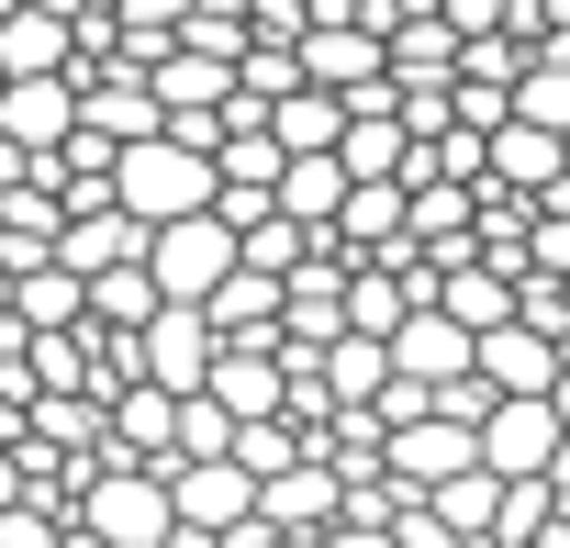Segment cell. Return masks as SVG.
Segmentation results:
<instances>
[{"instance_id": "cell-12", "label": "cell", "mask_w": 570, "mask_h": 548, "mask_svg": "<svg viewBox=\"0 0 570 548\" xmlns=\"http://www.w3.org/2000/svg\"><path fill=\"white\" fill-rule=\"evenodd\" d=\"M559 168H570V135H548V124H492V135H481V179H492V190H525V202H537Z\"/></svg>"}, {"instance_id": "cell-19", "label": "cell", "mask_w": 570, "mask_h": 548, "mask_svg": "<svg viewBox=\"0 0 570 548\" xmlns=\"http://www.w3.org/2000/svg\"><path fill=\"white\" fill-rule=\"evenodd\" d=\"M336 168H347V179H403V168H414V135H403V112H392V101L347 112V135H336Z\"/></svg>"}, {"instance_id": "cell-8", "label": "cell", "mask_w": 570, "mask_h": 548, "mask_svg": "<svg viewBox=\"0 0 570 548\" xmlns=\"http://www.w3.org/2000/svg\"><path fill=\"white\" fill-rule=\"evenodd\" d=\"M168 515L202 537H235V526H257V481L235 459H168Z\"/></svg>"}, {"instance_id": "cell-11", "label": "cell", "mask_w": 570, "mask_h": 548, "mask_svg": "<svg viewBox=\"0 0 570 548\" xmlns=\"http://www.w3.org/2000/svg\"><path fill=\"white\" fill-rule=\"evenodd\" d=\"M0 135L23 157H57L79 135V79H0Z\"/></svg>"}, {"instance_id": "cell-18", "label": "cell", "mask_w": 570, "mask_h": 548, "mask_svg": "<svg viewBox=\"0 0 570 548\" xmlns=\"http://www.w3.org/2000/svg\"><path fill=\"white\" fill-rule=\"evenodd\" d=\"M57 257L79 268V281H101V268H124V257H146V224H135L124 202H101V213H68V235H57Z\"/></svg>"}, {"instance_id": "cell-5", "label": "cell", "mask_w": 570, "mask_h": 548, "mask_svg": "<svg viewBox=\"0 0 570 548\" xmlns=\"http://www.w3.org/2000/svg\"><path fill=\"white\" fill-rule=\"evenodd\" d=\"M559 403L548 392H492V414H481V470L492 481H548V459H559Z\"/></svg>"}, {"instance_id": "cell-14", "label": "cell", "mask_w": 570, "mask_h": 548, "mask_svg": "<svg viewBox=\"0 0 570 548\" xmlns=\"http://www.w3.org/2000/svg\"><path fill=\"white\" fill-rule=\"evenodd\" d=\"M12 325H23V336H68V325H90V281H79L68 257L12 268Z\"/></svg>"}, {"instance_id": "cell-29", "label": "cell", "mask_w": 570, "mask_h": 548, "mask_svg": "<svg viewBox=\"0 0 570 548\" xmlns=\"http://www.w3.org/2000/svg\"><path fill=\"white\" fill-rule=\"evenodd\" d=\"M235 257H246V268H268V281H292V268L314 257V235H303L292 213H257V224L235 235Z\"/></svg>"}, {"instance_id": "cell-4", "label": "cell", "mask_w": 570, "mask_h": 548, "mask_svg": "<svg viewBox=\"0 0 570 548\" xmlns=\"http://www.w3.org/2000/svg\"><path fill=\"white\" fill-rule=\"evenodd\" d=\"M224 268H235V224H224V213H179V224L146 235V281H157V303H213Z\"/></svg>"}, {"instance_id": "cell-28", "label": "cell", "mask_w": 570, "mask_h": 548, "mask_svg": "<svg viewBox=\"0 0 570 548\" xmlns=\"http://www.w3.org/2000/svg\"><path fill=\"white\" fill-rule=\"evenodd\" d=\"M514 124L570 135V57H525V79H514Z\"/></svg>"}, {"instance_id": "cell-33", "label": "cell", "mask_w": 570, "mask_h": 548, "mask_svg": "<svg viewBox=\"0 0 570 548\" xmlns=\"http://www.w3.org/2000/svg\"><path fill=\"white\" fill-rule=\"evenodd\" d=\"M12 179H35V157H23L12 135H0V190H12Z\"/></svg>"}, {"instance_id": "cell-31", "label": "cell", "mask_w": 570, "mask_h": 548, "mask_svg": "<svg viewBox=\"0 0 570 548\" xmlns=\"http://www.w3.org/2000/svg\"><path fill=\"white\" fill-rule=\"evenodd\" d=\"M0 548H68V503H0Z\"/></svg>"}, {"instance_id": "cell-6", "label": "cell", "mask_w": 570, "mask_h": 548, "mask_svg": "<svg viewBox=\"0 0 570 548\" xmlns=\"http://www.w3.org/2000/svg\"><path fill=\"white\" fill-rule=\"evenodd\" d=\"M336 515H347V481H336V459H314V448H303L292 470L257 481V526H268V537H325Z\"/></svg>"}, {"instance_id": "cell-7", "label": "cell", "mask_w": 570, "mask_h": 548, "mask_svg": "<svg viewBox=\"0 0 570 548\" xmlns=\"http://www.w3.org/2000/svg\"><path fill=\"white\" fill-rule=\"evenodd\" d=\"M470 459H481V425H459V414H414V425L381 437V470H392L403 492H436V481H459Z\"/></svg>"}, {"instance_id": "cell-13", "label": "cell", "mask_w": 570, "mask_h": 548, "mask_svg": "<svg viewBox=\"0 0 570 548\" xmlns=\"http://www.w3.org/2000/svg\"><path fill=\"white\" fill-rule=\"evenodd\" d=\"M79 68V23L68 12H0V79H68Z\"/></svg>"}, {"instance_id": "cell-23", "label": "cell", "mask_w": 570, "mask_h": 548, "mask_svg": "<svg viewBox=\"0 0 570 548\" xmlns=\"http://www.w3.org/2000/svg\"><path fill=\"white\" fill-rule=\"evenodd\" d=\"M202 314H213V336H279V281L235 257L224 281H213V303H202Z\"/></svg>"}, {"instance_id": "cell-16", "label": "cell", "mask_w": 570, "mask_h": 548, "mask_svg": "<svg viewBox=\"0 0 570 548\" xmlns=\"http://www.w3.org/2000/svg\"><path fill=\"white\" fill-rule=\"evenodd\" d=\"M146 90H157V112H224L235 101V68L202 57V46H168V57H146Z\"/></svg>"}, {"instance_id": "cell-25", "label": "cell", "mask_w": 570, "mask_h": 548, "mask_svg": "<svg viewBox=\"0 0 570 548\" xmlns=\"http://www.w3.org/2000/svg\"><path fill=\"white\" fill-rule=\"evenodd\" d=\"M157 314V281H146V257H124V268H101V281H90V325L101 336H135Z\"/></svg>"}, {"instance_id": "cell-20", "label": "cell", "mask_w": 570, "mask_h": 548, "mask_svg": "<svg viewBox=\"0 0 570 548\" xmlns=\"http://www.w3.org/2000/svg\"><path fill=\"white\" fill-rule=\"evenodd\" d=\"M403 213H414V190H403V179H347L336 246H347V257H381V246H403Z\"/></svg>"}, {"instance_id": "cell-1", "label": "cell", "mask_w": 570, "mask_h": 548, "mask_svg": "<svg viewBox=\"0 0 570 548\" xmlns=\"http://www.w3.org/2000/svg\"><path fill=\"white\" fill-rule=\"evenodd\" d=\"M213 190H224V168H213V146H179L168 124L157 135H135L124 157H112V202L157 235V224H179V213H213Z\"/></svg>"}, {"instance_id": "cell-32", "label": "cell", "mask_w": 570, "mask_h": 548, "mask_svg": "<svg viewBox=\"0 0 570 548\" xmlns=\"http://www.w3.org/2000/svg\"><path fill=\"white\" fill-rule=\"evenodd\" d=\"M436 23L470 46V35H514V0H436Z\"/></svg>"}, {"instance_id": "cell-10", "label": "cell", "mask_w": 570, "mask_h": 548, "mask_svg": "<svg viewBox=\"0 0 570 548\" xmlns=\"http://www.w3.org/2000/svg\"><path fill=\"white\" fill-rule=\"evenodd\" d=\"M470 370H481L492 392H548V381L570 370V348H559L548 325H525V314H503V325H492V336L470 348Z\"/></svg>"}, {"instance_id": "cell-21", "label": "cell", "mask_w": 570, "mask_h": 548, "mask_svg": "<svg viewBox=\"0 0 570 548\" xmlns=\"http://www.w3.org/2000/svg\"><path fill=\"white\" fill-rule=\"evenodd\" d=\"M268 135H279V157H336V135H347V101L303 79V90H279V101H268Z\"/></svg>"}, {"instance_id": "cell-24", "label": "cell", "mask_w": 570, "mask_h": 548, "mask_svg": "<svg viewBox=\"0 0 570 548\" xmlns=\"http://www.w3.org/2000/svg\"><path fill=\"white\" fill-rule=\"evenodd\" d=\"M314 381H325V403H381V381H392V348H381V336H336V348L314 359Z\"/></svg>"}, {"instance_id": "cell-36", "label": "cell", "mask_w": 570, "mask_h": 548, "mask_svg": "<svg viewBox=\"0 0 570 548\" xmlns=\"http://www.w3.org/2000/svg\"><path fill=\"white\" fill-rule=\"evenodd\" d=\"M0 12H12V0H0Z\"/></svg>"}, {"instance_id": "cell-2", "label": "cell", "mask_w": 570, "mask_h": 548, "mask_svg": "<svg viewBox=\"0 0 570 548\" xmlns=\"http://www.w3.org/2000/svg\"><path fill=\"white\" fill-rule=\"evenodd\" d=\"M101 548H168V470H146V459H101L90 481H79V503H68Z\"/></svg>"}, {"instance_id": "cell-35", "label": "cell", "mask_w": 570, "mask_h": 548, "mask_svg": "<svg viewBox=\"0 0 570 548\" xmlns=\"http://www.w3.org/2000/svg\"><path fill=\"white\" fill-rule=\"evenodd\" d=\"M0 325H12V257H0Z\"/></svg>"}, {"instance_id": "cell-27", "label": "cell", "mask_w": 570, "mask_h": 548, "mask_svg": "<svg viewBox=\"0 0 570 548\" xmlns=\"http://www.w3.org/2000/svg\"><path fill=\"white\" fill-rule=\"evenodd\" d=\"M213 168H224V190H279V135L268 124H235L213 146Z\"/></svg>"}, {"instance_id": "cell-30", "label": "cell", "mask_w": 570, "mask_h": 548, "mask_svg": "<svg viewBox=\"0 0 570 548\" xmlns=\"http://www.w3.org/2000/svg\"><path fill=\"white\" fill-rule=\"evenodd\" d=\"M235 448V414L213 403V392H179V437H168V459H224Z\"/></svg>"}, {"instance_id": "cell-15", "label": "cell", "mask_w": 570, "mask_h": 548, "mask_svg": "<svg viewBox=\"0 0 570 548\" xmlns=\"http://www.w3.org/2000/svg\"><path fill=\"white\" fill-rule=\"evenodd\" d=\"M112 459H146V470H168V437H179V392H157V381H112Z\"/></svg>"}, {"instance_id": "cell-17", "label": "cell", "mask_w": 570, "mask_h": 548, "mask_svg": "<svg viewBox=\"0 0 570 548\" xmlns=\"http://www.w3.org/2000/svg\"><path fill=\"white\" fill-rule=\"evenodd\" d=\"M436 314H459L470 336H492V325L514 314V268H492V257H448V268H436Z\"/></svg>"}, {"instance_id": "cell-3", "label": "cell", "mask_w": 570, "mask_h": 548, "mask_svg": "<svg viewBox=\"0 0 570 548\" xmlns=\"http://www.w3.org/2000/svg\"><path fill=\"white\" fill-rule=\"evenodd\" d=\"M213 314L202 303H157L135 336H124V381H157V392H202L213 381Z\"/></svg>"}, {"instance_id": "cell-34", "label": "cell", "mask_w": 570, "mask_h": 548, "mask_svg": "<svg viewBox=\"0 0 570 548\" xmlns=\"http://www.w3.org/2000/svg\"><path fill=\"white\" fill-rule=\"evenodd\" d=\"M0 503H23V459L12 448H0Z\"/></svg>"}, {"instance_id": "cell-22", "label": "cell", "mask_w": 570, "mask_h": 548, "mask_svg": "<svg viewBox=\"0 0 570 548\" xmlns=\"http://www.w3.org/2000/svg\"><path fill=\"white\" fill-rule=\"evenodd\" d=\"M279 213H292L303 235H336V213H347V168L336 157H279V190H268Z\"/></svg>"}, {"instance_id": "cell-9", "label": "cell", "mask_w": 570, "mask_h": 548, "mask_svg": "<svg viewBox=\"0 0 570 548\" xmlns=\"http://www.w3.org/2000/svg\"><path fill=\"white\" fill-rule=\"evenodd\" d=\"M381 348H392V370H403V381H425V392H436V381H470V348H481V336H470L459 314L414 303V314H403V325H392Z\"/></svg>"}, {"instance_id": "cell-26", "label": "cell", "mask_w": 570, "mask_h": 548, "mask_svg": "<svg viewBox=\"0 0 570 548\" xmlns=\"http://www.w3.org/2000/svg\"><path fill=\"white\" fill-rule=\"evenodd\" d=\"M425 503H436V526H448V537H492V515H503V481L470 459V470H459V481H436Z\"/></svg>"}]
</instances>
